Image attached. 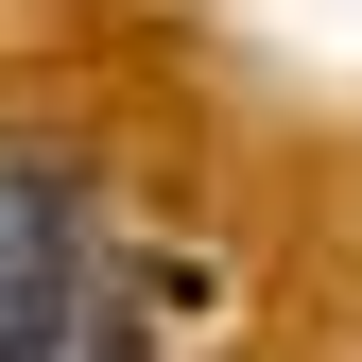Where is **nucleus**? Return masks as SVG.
Returning <instances> with one entry per match:
<instances>
[{"instance_id":"obj_1","label":"nucleus","mask_w":362,"mask_h":362,"mask_svg":"<svg viewBox=\"0 0 362 362\" xmlns=\"http://www.w3.org/2000/svg\"><path fill=\"white\" fill-rule=\"evenodd\" d=\"M69 310H86V276H69V173L0 139V362H52Z\"/></svg>"},{"instance_id":"obj_2","label":"nucleus","mask_w":362,"mask_h":362,"mask_svg":"<svg viewBox=\"0 0 362 362\" xmlns=\"http://www.w3.org/2000/svg\"><path fill=\"white\" fill-rule=\"evenodd\" d=\"M52 362H156V345H139V310H104V293H86V310H69V345H52Z\"/></svg>"}]
</instances>
